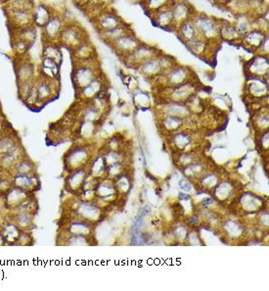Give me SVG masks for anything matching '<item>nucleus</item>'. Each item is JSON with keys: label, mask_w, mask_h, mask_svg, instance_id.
Here are the masks:
<instances>
[{"label": "nucleus", "mask_w": 269, "mask_h": 291, "mask_svg": "<svg viewBox=\"0 0 269 291\" xmlns=\"http://www.w3.org/2000/svg\"><path fill=\"white\" fill-rule=\"evenodd\" d=\"M111 45L117 50L118 53L125 55V54L132 53L137 45V40L134 36L130 34H124L115 41L111 43Z\"/></svg>", "instance_id": "nucleus-8"}, {"label": "nucleus", "mask_w": 269, "mask_h": 291, "mask_svg": "<svg viewBox=\"0 0 269 291\" xmlns=\"http://www.w3.org/2000/svg\"><path fill=\"white\" fill-rule=\"evenodd\" d=\"M266 36L267 35L263 33L261 30H253L245 34L244 42L247 46L251 47L252 49H260Z\"/></svg>", "instance_id": "nucleus-14"}, {"label": "nucleus", "mask_w": 269, "mask_h": 291, "mask_svg": "<svg viewBox=\"0 0 269 291\" xmlns=\"http://www.w3.org/2000/svg\"><path fill=\"white\" fill-rule=\"evenodd\" d=\"M169 0H147V6L150 10L154 11H161L163 10V6L168 3Z\"/></svg>", "instance_id": "nucleus-24"}, {"label": "nucleus", "mask_w": 269, "mask_h": 291, "mask_svg": "<svg viewBox=\"0 0 269 291\" xmlns=\"http://www.w3.org/2000/svg\"><path fill=\"white\" fill-rule=\"evenodd\" d=\"M179 30L181 33V36L188 42L191 40H194L197 38V34L198 31L196 29V27H194L193 24L188 23V22H183L180 27H179Z\"/></svg>", "instance_id": "nucleus-20"}, {"label": "nucleus", "mask_w": 269, "mask_h": 291, "mask_svg": "<svg viewBox=\"0 0 269 291\" xmlns=\"http://www.w3.org/2000/svg\"><path fill=\"white\" fill-rule=\"evenodd\" d=\"M86 39V34L80 25L75 23H66L63 27L58 43L74 50Z\"/></svg>", "instance_id": "nucleus-1"}, {"label": "nucleus", "mask_w": 269, "mask_h": 291, "mask_svg": "<svg viewBox=\"0 0 269 291\" xmlns=\"http://www.w3.org/2000/svg\"><path fill=\"white\" fill-rule=\"evenodd\" d=\"M189 15L188 6L185 3H179L172 8V16H173V22H180V25L186 21Z\"/></svg>", "instance_id": "nucleus-18"}, {"label": "nucleus", "mask_w": 269, "mask_h": 291, "mask_svg": "<svg viewBox=\"0 0 269 291\" xmlns=\"http://www.w3.org/2000/svg\"><path fill=\"white\" fill-rule=\"evenodd\" d=\"M42 57L49 58L61 65L63 61V56L60 49V44L58 42H43L42 45Z\"/></svg>", "instance_id": "nucleus-12"}, {"label": "nucleus", "mask_w": 269, "mask_h": 291, "mask_svg": "<svg viewBox=\"0 0 269 291\" xmlns=\"http://www.w3.org/2000/svg\"><path fill=\"white\" fill-rule=\"evenodd\" d=\"M89 61H83L74 71V82L80 89L88 85L91 81L96 79L95 68L89 64Z\"/></svg>", "instance_id": "nucleus-4"}, {"label": "nucleus", "mask_w": 269, "mask_h": 291, "mask_svg": "<svg viewBox=\"0 0 269 291\" xmlns=\"http://www.w3.org/2000/svg\"><path fill=\"white\" fill-rule=\"evenodd\" d=\"M54 14H55L54 9L50 5L44 2L34 4L32 9L33 26L41 28L51 19Z\"/></svg>", "instance_id": "nucleus-6"}, {"label": "nucleus", "mask_w": 269, "mask_h": 291, "mask_svg": "<svg viewBox=\"0 0 269 291\" xmlns=\"http://www.w3.org/2000/svg\"><path fill=\"white\" fill-rule=\"evenodd\" d=\"M9 1H12V0H1V2H2V4H5V3H7V2H9Z\"/></svg>", "instance_id": "nucleus-25"}, {"label": "nucleus", "mask_w": 269, "mask_h": 291, "mask_svg": "<svg viewBox=\"0 0 269 291\" xmlns=\"http://www.w3.org/2000/svg\"><path fill=\"white\" fill-rule=\"evenodd\" d=\"M15 70L17 83L34 80L35 67L34 64L27 58V56L17 57Z\"/></svg>", "instance_id": "nucleus-5"}, {"label": "nucleus", "mask_w": 269, "mask_h": 291, "mask_svg": "<svg viewBox=\"0 0 269 291\" xmlns=\"http://www.w3.org/2000/svg\"><path fill=\"white\" fill-rule=\"evenodd\" d=\"M30 46L31 45H29L26 41H24L18 37L12 36V49H13V52L16 57L27 56L29 49H30Z\"/></svg>", "instance_id": "nucleus-17"}, {"label": "nucleus", "mask_w": 269, "mask_h": 291, "mask_svg": "<svg viewBox=\"0 0 269 291\" xmlns=\"http://www.w3.org/2000/svg\"><path fill=\"white\" fill-rule=\"evenodd\" d=\"M219 33H221V35L225 38V39H229V40H232V39H235L237 38V36L239 35L238 31H237V28L235 27H232V26H224L220 29Z\"/></svg>", "instance_id": "nucleus-23"}, {"label": "nucleus", "mask_w": 269, "mask_h": 291, "mask_svg": "<svg viewBox=\"0 0 269 291\" xmlns=\"http://www.w3.org/2000/svg\"><path fill=\"white\" fill-rule=\"evenodd\" d=\"M239 1H248V0H239Z\"/></svg>", "instance_id": "nucleus-26"}, {"label": "nucleus", "mask_w": 269, "mask_h": 291, "mask_svg": "<svg viewBox=\"0 0 269 291\" xmlns=\"http://www.w3.org/2000/svg\"><path fill=\"white\" fill-rule=\"evenodd\" d=\"M32 9L33 8L7 10L6 14H7L8 23L11 29L14 30V29H20V28L33 26Z\"/></svg>", "instance_id": "nucleus-2"}, {"label": "nucleus", "mask_w": 269, "mask_h": 291, "mask_svg": "<svg viewBox=\"0 0 269 291\" xmlns=\"http://www.w3.org/2000/svg\"><path fill=\"white\" fill-rule=\"evenodd\" d=\"M60 65L49 58L42 57L39 66V75L49 80H56L59 75Z\"/></svg>", "instance_id": "nucleus-10"}, {"label": "nucleus", "mask_w": 269, "mask_h": 291, "mask_svg": "<svg viewBox=\"0 0 269 291\" xmlns=\"http://www.w3.org/2000/svg\"><path fill=\"white\" fill-rule=\"evenodd\" d=\"M95 25L99 31H102V30H107L110 28L119 27L123 24H121L120 18L117 15L105 12V13H100L95 18Z\"/></svg>", "instance_id": "nucleus-9"}, {"label": "nucleus", "mask_w": 269, "mask_h": 291, "mask_svg": "<svg viewBox=\"0 0 269 291\" xmlns=\"http://www.w3.org/2000/svg\"><path fill=\"white\" fill-rule=\"evenodd\" d=\"M37 27L34 26H30V27H24V28H20V29H14L12 36L18 37L24 41H26L29 45H32L36 38H37Z\"/></svg>", "instance_id": "nucleus-13"}, {"label": "nucleus", "mask_w": 269, "mask_h": 291, "mask_svg": "<svg viewBox=\"0 0 269 291\" xmlns=\"http://www.w3.org/2000/svg\"><path fill=\"white\" fill-rule=\"evenodd\" d=\"M65 24L66 22L62 16L54 14L51 19L41 27V36L43 42H58Z\"/></svg>", "instance_id": "nucleus-3"}, {"label": "nucleus", "mask_w": 269, "mask_h": 291, "mask_svg": "<svg viewBox=\"0 0 269 291\" xmlns=\"http://www.w3.org/2000/svg\"><path fill=\"white\" fill-rule=\"evenodd\" d=\"M2 237L6 239L7 242H16L21 237L18 228L14 225H9L4 228V232Z\"/></svg>", "instance_id": "nucleus-21"}, {"label": "nucleus", "mask_w": 269, "mask_h": 291, "mask_svg": "<svg viewBox=\"0 0 269 291\" xmlns=\"http://www.w3.org/2000/svg\"><path fill=\"white\" fill-rule=\"evenodd\" d=\"M157 23L161 26H169L173 23V16H172V9L161 10L157 14Z\"/></svg>", "instance_id": "nucleus-22"}, {"label": "nucleus", "mask_w": 269, "mask_h": 291, "mask_svg": "<svg viewBox=\"0 0 269 291\" xmlns=\"http://www.w3.org/2000/svg\"><path fill=\"white\" fill-rule=\"evenodd\" d=\"M99 32H100L101 37L105 41L109 42L110 44L113 41H115L116 39H118L119 37H121L122 35L127 33V31H126V29H125V27L123 25H121L119 27H114V28H110L107 30H102V31H99Z\"/></svg>", "instance_id": "nucleus-15"}, {"label": "nucleus", "mask_w": 269, "mask_h": 291, "mask_svg": "<svg viewBox=\"0 0 269 291\" xmlns=\"http://www.w3.org/2000/svg\"><path fill=\"white\" fill-rule=\"evenodd\" d=\"M101 86H102L101 81L98 78H96L95 80H92L88 85L81 88V93L86 98H92V97L96 96L97 93H99L101 91V88H102Z\"/></svg>", "instance_id": "nucleus-19"}, {"label": "nucleus", "mask_w": 269, "mask_h": 291, "mask_svg": "<svg viewBox=\"0 0 269 291\" xmlns=\"http://www.w3.org/2000/svg\"><path fill=\"white\" fill-rule=\"evenodd\" d=\"M14 184L24 191H30L35 186V180L31 175L17 174L14 178Z\"/></svg>", "instance_id": "nucleus-16"}, {"label": "nucleus", "mask_w": 269, "mask_h": 291, "mask_svg": "<svg viewBox=\"0 0 269 291\" xmlns=\"http://www.w3.org/2000/svg\"><path fill=\"white\" fill-rule=\"evenodd\" d=\"M73 53L80 62L89 61V60H93L94 58L95 48L93 47V45L88 39H85L78 47H76L73 50Z\"/></svg>", "instance_id": "nucleus-11"}, {"label": "nucleus", "mask_w": 269, "mask_h": 291, "mask_svg": "<svg viewBox=\"0 0 269 291\" xmlns=\"http://www.w3.org/2000/svg\"><path fill=\"white\" fill-rule=\"evenodd\" d=\"M194 27L197 31L208 39H212L219 34V29L213 19L207 16H200L195 19Z\"/></svg>", "instance_id": "nucleus-7"}]
</instances>
